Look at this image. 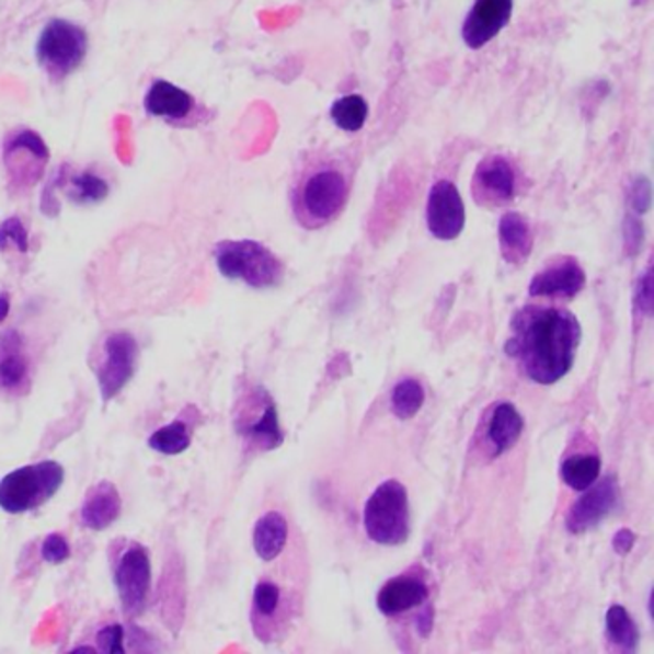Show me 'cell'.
I'll return each instance as SVG.
<instances>
[{
    "label": "cell",
    "instance_id": "1",
    "mask_svg": "<svg viewBox=\"0 0 654 654\" xmlns=\"http://www.w3.org/2000/svg\"><path fill=\"white\" fill-rule=\"evenodd\" d=\"M505 352L538 385H554L569 375L582 342V324L559 308H524L513 317Z\"/></svg>",
    "mask_w": 654,
    "mask_h": 654
},
{
    "label": "cell",
    "instance_id": "2",
    "mask_svg": "<svg viewBox=\"0 0 654 654\" xmlns=\"http://www.w3.org/2000/svg\"><path fill=\"white\" fill-rule=\"evenodd\" d=\"M354 168L347 158L317 154L306 160L292 186L294 216L306 229L331 223L346 208Z\"/></svg>",
    "mask_w": 654,
    "mask_h": 654
},
{
    "label": "cell",
    "instance_id": "3",
    "mask_svg": "<svg viewBox=\"0 0 654 654\" xmlns=\"http://www.w3.org/2000/svg\"><path fill=\"white\" fill-rule=\"evenodd\" d=\"M214 257L225 278L242 280L252 288H273L285 277L283 262L255 240H221L214 248Z\"/></svg>",
    "mask_w": 654,
    "mask_h": 654
},
{
    "label": "cell",
    "instance_id": "4",
    "mask_svg": "<svg viewBox=\"0 0 654 654\" xmlns=\"http://www.w3.org/2000/svg\"><path fill=\"white\" fill-rule=\"evenodd\" d=\"M64 467L56 461L33 462L12 470L0 480V508L9 515H24L43 507L60 492Z\"/></svg>",
    "mask_w": 654,
    "mask_h": 654
},
{
    "label": "cell",
    "instance_id": "5",
    "mask_svg": "<svg viewBox=\"0 0 654 654\" xmlns=\"http://www.w3.org/2000/svg\"><path fill=\"white\" fill-rule=\"evenodd\" d=\"M87 53L89 35L85 30L64 18H55L43 27L35 47V58L41 70L53 81L70 78L85 62Z\"/></svg>",
    "mask_w": 654,
    "mask_h": 654
},
{
    "label": "cell",
    "instance_id": "6",
    "mask_svg": "<svg viewBox=\"0 0 654 654\" xmlns=\"http://www.w3.org/2000/svg\"><path fill=\"white\" fill-rule=\"evenodd\" d=\"M365 531L378 546H403L409 539V500L400 480H386L363 510Z\"/></svg>",
    "mask_w": 654,
    "mask_h": 654
},
{
    "label": "cell",
    "instance_id": "7",
    "mask_svg": "<svg viewBox=\"0 0 654 654\" xmlns=\"http://www.w3.org/2000/svg\"><path fill=\"white\" fill-rule=\"evenodd\" d=\"M114 584L124 615L129 618L142 615L152 589V562L147 547L140 543L125 547L114 566Z\"/></svg>",
    "mask_w": 654,
    "mask_h": 654
},
{
    "label": "cell",
    "instance_id": "8",
    "mask_svg": "<svg viewBox=\"0 0 654 654\" xmlns=\"http://www.w3.org/2000/svg\"><path fill=\"white\" fill-rule=\"evenodd\" d=\"M139 365V342L131 332H112L102 344L96 382L104 403L114 400L131 382Z\"/></svg>",
    "mask_w": 654,
    "mask_h": 654
},
{
    "label": "cell",
    "instance_id": "9",
    "mask_svg": "<svg viewBox=\"0 0 654 654\" xmlns=\"http://www.w3.org/2000/svg\"><path fill=\"white\" fill-rule=\"evenodd\" d=\"M470 186H472V196L480 206L485 208L507 206L515 200L516 186H518L515 165L510 163L507 156L487 154L478 163Z\"/></svg>",
    "mask_w": 654,
    "mask_h": 654
},
{
    "label": "cell",
    "instance_id": "10",
    "mask_svg": "<svg viewBox=\"0 0 654 654\" xmlns=\"http://www.w3.org/2000/svg\"><path fill=\"white\" fill-rule=\"evenodd\" d=\"M467 221L464 202L459 188L447 179H439L432 185L426 202V225L432 237L438 240H455L461 234Z\"/></svg>",
    "mask_w": 654,
    "mask_h": 654
},
{
    "label": "cell",
    "instance_id": "11",
    "mask_svg": "<svg viewBox=\"0 0 654 654\" xmlns=\"http://www.w3.org/2000/svg\"><path fill=\"white\" fill-rule=\"evenodd\" d=\"M620 501V485L616 477H605L593 482L584 495L570 507L566 515V528L570 533H585L597 528L608 515L615 513Z\"/></svg>",
    "mask_w": 654,
    "mask_h": 654
},
{
    "label": "cell",
    "instance_id": "12",
    "mask_svg": "<svg viewBox=\"0 0 654 654\" xmlns=\"http://www.w3.org/2000/svg\"><path fill=\"white\" fill-rule=\"evenodd\" d=\"M515 0H474L462 22V41L470 50H480L507 27Z\"/></svg>",
    "mask_w": 654,
    "mask_h": 654
},
{
    "label": "cell",
    "instance_id": "13",
    "mask_svg": "<svg viewBox=\"0 0 654 654\" xmlns=\"http://www.w3.org/2000/svg\"><path fill=\"white\" fill-rule=\"evenodd\" d=\"M584 286L582 265L574 257H562L531 278L528 292L533 298H574L584 290Z\"/></svg>",
    "mask_w": 654,
    "mask_h": 654
},
{
    "label": "cell",
    "instance_id": "14",
    "mask_svg": "<svg viewBox=\"0 0 654 654\" xmlns=\"http://www.w3.org/2000/svg\"><path fill=\"white\" fill-rule=\"evenodd\" d=\"M30 357L24 336L9 329L0 334V390L22 395L30 390Z\"/></svg>",
    "mask_w": 654,
    "mask_h": 654
},
{
    "label": "cell",
    "instance_id": "15",
    "mask_svg": "<svg viewBox=\"0 0 654 654\" xmlns=\"http://www.w3.org/2000/svg\"><path fill=\"white\" fill-rule=\"evenodd\" d=\"M122 507L124 501L116 485L102 480L99 484L91 485V490L87 492L83 505L79 508V520L87 530H106L119 518Z\"/></svg>",
    "mask_w": 654,
    "mask_h": 654
},
{
    "label": "cell",
    "instance_id": "16",
    "mask_svg": "<svg viewBox=\"0 0 654 654\" xmlns=\"http://www.w3.org/2000/svg\"><path fill=\"white\" fill-rule=\"evenodd\" d=\"M193 94L165 79H156L145 96L148 116L165 122H183L194 112Z\"/></svg>",
    "mask_w": 654,
    "mask_h": 654
},
{
    "label": "cell",
    "instance_id": "17",
    "mask_svg": "<svg viewBox=\"0 0 654 654\" xmlns=\"http://www.w3.org/2000/svg\"><path fill=\"white\" fill-rule=\"evenodd\" d=\"M428 599V585L411 576L393 577L377 595V607L385 616H398L421 607Z\"/></svg>",
    "mask_w": 654,
    "mask_h": 654
},
{
    "label": "cell",
    "instance_id": "18",
    "mask_svg": "<svg viewBox=\"0 0 654 654\" xmlns=\"http://www.w3.org/2000/svg\"><path fill=\"white\" fill-rule=\"evenodd\" d=\"M237 431H239L242 438L246 439L248 444H252L262 451L277 449L285 441V432L278 423L277 408L271 401L269 395H265L262 403V413L257 418H252V416L237 418Z\"/></svg>",
    "mask_w": 654,
    "mask_h": 654
},
{
    "label": "cell",
    "instance_id": "19",
    "mask_svg": "<svg viewBox=\"0 0 654 654\" xmlns=\"http://www.w3.org/2000/svg\"><path fill=\"white\" fill-rule=\"evenodd\" d=\"M497 239H500L501 255L503 260L513 265L526 262L531 254L533 240H531L530 223L523 214L508 211L501 217L497 225Z\"/></svg>",
    "mask_w": 654,
    "mask_h": 654
},
{
    "label": "cell",
    "instance_id": "20",
    "mask_svg": "<svg viewBox=\"0 0 654 654\" xmlns=\"http://www.w3.org/2000/svg\"><path fill=\"white\" fill-rule=\"evenodd\" d=\"M254 549L262 561L271 562L277 559L278 554L285 551L288 541V524L285 516L271 510L255 523L254 526Z\"/></svg>",
    "mask_w": 654,
    "mask_h": 654
},
{
    "label": "cell",
    "instance_id": "21",
    "mask_svg": "<svg viewBox=\"0 0 654 654\" xmlns=\"http://www.w3.org/2000/svg\"><path fill=\"white\" fill-rule=\"evenodd\" d=\"M524 431L523 415L513 403H500L493 409L487 438L495 447V455L505 454L515 446Z\"/></svg>",
    "mask_w": 654,
    "mask_h": 654
},
{
    "label": "cell",
    "instance_id": "22",
    "mask_svg": "<svg viewBox=\"0 0 654 654\" xmlns=\"http://www.w3.org/2000/svg\"><path fill=\"white\" fill-rule=\"evenodd\" d=\"M191 408H185V413L175 418L173 423L165 424L148 438V447L156 451V454L165 455V457H173V455H181L191 447L193 441L194 424L191 421Z\"/></svg>",
    "mask_w": 654,
    "mask_h": 654
},
{
    "label": "cell",
    "instance_id": "23",
    "mask_svg": "<svg viewBox=\"0 0 654 654\" xmlns=\"http://www.w3.org/2000/svg\"><path fill=\"white\" fill-rule=\"evenodd\" d=\"M600 459L597 455H574L562 462L561 478L574 492H584L599 480Z\"/></svg>",
    "mask_w": 654,
    "mask_h": 654
},
{
    "label": "cell",
    "instance_id": "24",
    "mask_svg": "<svg viewBox=\"0 0 654 654\" xmlns=\"http://www.w3.org/2000/svg\"><path fill=\"white\" fill-rule=\"evenodd\" d=\"M331 117L342 131H362L369 117V104L359 94H346L339 101L332 102Z\"/></svg>",
    "mask_w": 654,
    "mask_h": 654
},
{
    "label": "cell",
    "instance_id": "25",
    "mask_svg": "<svg viewBox=\"0 0 654 654\" xmlns=\"http://www.w3.org/2000/svg\"><path fill=\"white\" fill-rule=\"evenodd\" d=\"M110 194V185L106 179L96 175L93 171H81L76 173L68 183V198L73 204L89 206V204H99L106 200Z\"/></svg>",
    "mask_w": 654,
    "mask_h": 654
},
{
    "label": "cell",
    "instance_id": "26",
    "mask_svg": "<svg viewBox=\"0 0 654 654\" xmlns=\"http://www.w3.org/2000/svg\"><path fill=\"white\" fill-rule=\"evenodd\" d=\"M605 622H607V638L612 643L622 646L623 651H630V653L638 649V626L622 605H612L608 608Z\"/></svg>",
    "mask_w": 654,
    "mask_h": 654
},
{
    "label": "cell",
    "instance_id": "27",
    "mask_svg": "<svg viewBox=\"0 0 654 654\" xmlns=\"http://www.w3.org/2000/svg\"><path fill=\"white\" fill-rule=\"evenodd\" d=\"M392 413L401 418L409 421L421 411L424 403V388L415 378H403L392 390Z\"/></svg>",
    "mask_w": 654,
    "mask_h": 654
},
{
    "label": "cell",
    "instance_id": "28",
    "mask_svg": "<svg viewBox=\"0 0 654 654\" xmlns=\"http://www.w3.org/2000/svg\"><path fill=\"white\" fill-rule=\"evenodd\" d=\"M280 605V587L273 582H260L254 589V612L260 616H273Z\"/></svg>",
    "mask_w": 654,
    "mask_h": 654
},
{
    "label": "cell",
    "instance_id": "29",
    "mask_svg": "<svg viewBox=\"0 0 654 654\" xmlns=\"http://www.w3.org/2000/svg\"><path fill=\"white\" fill-rule=\"evenodd\" d=\"M10 244L24 254L30 250V237L18 217H10L4 223H0V250H7Z\"/></svg>",
    "mask_w": 654,
    "mask_h": 654
},
{
    "label": "cell",
    "instance_id": "30",
    "mask_svg": "<svg viewBox=\"0 0 654 654\" xmlns=\"http://www.w3.org/2000/svg\"><path fill=\"white\" fill-rule=\"evenodd\" d=\"M71 554V547L68 543V539L64 538L62 533H50L43 541L41 546V557L43 561L48 564H62L68 561Z\"/></svg>",
    "mask_w": 654,
    "mask_h": 654
},
{
    "label": "cell",
    "instance_id": "31",
    "mask_svg": "<svg viewBox=\"0 0 654 654\" xmlns=\"http://www.w3.org/2000/svg\"><path fill=\"white\" fill-rule=\"evenodd\" d=\"M96 645L102 653H125V628L122 623H110L96 635Z\"/></svg>",
    "mask_w": 654,
    "mask_h": 654
},
{
    "label": "cell",
    "instance_id": "32",
    "mask_svg": "<svg viewBox=\"0 0 654 654\" xmlns=\"http://www.w3.org/2000/svg\"><path fill=\"white\" fill-rule=\"evenodd\" d=\"M635 306L643 315H651L653 313L654 294H653V269L643 273V277L639 278L638 292H635Z\"/></svg>",
    "mask_w": 654,
    "mask_h": 654
},
{
    "label": "cell",
    "instance_id": "33",
    "mask_svg": "<svg viewBox=\"0 0 654 654\" xmlns=\"http://www.w3.org/2000/svg\"><path fill=\"white\" fill-rule=\"evenodd\" d=\"M631 206L638 214H645L651 208V183L645 177L639 179L631 191Z\"/></svg>",
    "mask_w": 654,
    "mask_h": 654
},
{
    "label": "cell",
    "instance_id": "34",
    "mask_svg": "<svg viewBox=\"0 0 654 654\" xmlns=\"http://www.w3.org/2000/svg\"><path fill=\"white\" fill-rule=\"evenodd\" d=\"M623 234H626V244H628L630 254H635L639 248H641V242H643V227H641L638 219H633V217H628V219H626Z\"/></svg>",
    "mask_w": 654,
    "mask_h": 654
},
{
    "label": "cell",
    "instance_id": "35",
    "mask_svg": "<svg viewBox=\"0 0 654 654\" xmlns=\"http://www.w3.org/2000/svg\"><path fill=\"white\" fill-rule=\"evenodd\" d=\"M635 546V533L623 528V530L616 531L615 539H612V547L618 554H628Z\"/></svg>",
    "mask_w": 654,
    "mask_h": 654
},
{
    "label": "cell",
    "instance_id": "36",
    "mask_svg": "<svg viewBox=\"0 0 654 654\" xmlns=\"http://www.w3.org/2000/svg\"><path fill=\"white\" fill-rule=\"evenodd\" d=\"M432 622H434V610L432 607H426V612L418 616V633L426 638L432 630Z\"/></svg>",
    "mask_w": 654,
    "mask_h": 654
},
{
    "label": "cell",
    "instance_id": "37",
    "mask_svg": "<svg viewBox=\"0 0 654 654\" xmlns=\"http://www.w3.org/2000/svg\"><path fill=\"white\" fill-rule=\"evenodd\" d=\"M10 313V296L9 292H0V324L4 323V319Z\"/></svg>",
    "mask_w": 654,
    "mask_h": 654
}]
</instances>
